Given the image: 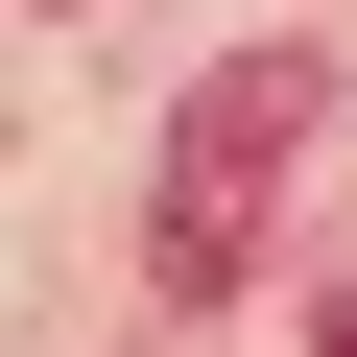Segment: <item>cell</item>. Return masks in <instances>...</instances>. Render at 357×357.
Returning <instances> with one entry per match:
<instances>
[{"label": "cell", "mask_w": 357, "mask_h": 357, "mask_svg": "<svg viewBox=\"0 0 357 357\" xmlns=\"http://www.w3.org/2000/svg\"><path fill=\"white\" fill-rule=\"evenodd\" d=\"M310 48H238L191 119H167V191H143V262H167V310H215L238 262H262V191H286V167H310Z\"/></svg>", "instance_id": "1"}]
</instances>
